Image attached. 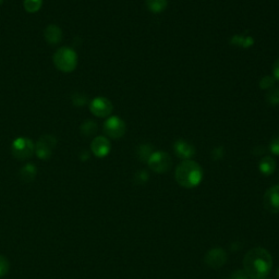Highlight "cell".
<instances>
[{"label": "cell", "instance_id": "25", "mask_svg": "<svg viewBox=\"0 0 279 279\" xmlns=\"http://www.w3.org/2000/svg\"><path fill=\"white\" fill-rule=\"evenodd\" d=\"M230 279H250V277L244 271H236L231 275Z\"/></svg>", "mask_w": 279, "mask_h": 279}, {"label": "cell", "instance_id": "2", "mask_svg": "<svg viewBox=\"0 0 279 279\" xmlns=\"http://www.w3.org/2000/svg\"><path fill=\"white\" fill-rule=\"evenodd\" d=\"M176 180L183 188L192 189L198 187L203 179V170L198 163L184 161L176 169Z\"/></svg>", "mask_w": 279, "mask_h": 279}, {"label": "cell", "instance_id": "24", "mask_svg": "<svg viewBox=\"0 0 279 279\" xmlns=\"http://www.w3.org/2000/svg\"><path fill=\"white\" fill-rule=\"evenodd\" d=\"M270 150L274 155H279V136L271 142Z\"/></svg>", "mask_w": 279, "mask_h": 279}, {"label": "cell", "instance_id": "20", "mask_svg": "<svg viewBox=\"0 0 279 279\" xmlns=\"http://www.w3.org/2000/svg\"><path fill=\"white\" fill-rule=\"evenodd\" d=\"M266 101L272 105H278L279 104V87H273L272 90L267 92Z\"/></svg>", "mask_w": 279, "mask_h": 279}, {"label": "cell", "instance_id": "15", "mask_svg": "<svg viewBox=\"0 0 279 279\" xmlns=\"http://www.w3.org/2000/svg\"><path fill=\"white\" fill-rule=\"evenodd\" d=\"M146 7L153 13H161L167 8L168 0H145Z\"/></svg>", "mask_w": 279, "mask_h": 279}, {"label": "cell", "instance_id": "13", "mask_svg": "<svg viewBox=\"0 0 279 279\" xmlns=\"http://www.w3.org/2000/svg\"><path fill=\"white\" fill-rule=\"evenodd\" d=\"M44 36H45L47 43L52 44V45H56V44H59L62 40V32L57 25L51 24L44 31Z\"/></svg>", "mask_w": 279, "mask_h": 279}, {"label": "cell", "instance_id": "21", "mask_svg": "<svg viewBox=\"0 0 279 279\" xmlns=\"http://www.w3.org/2000/svg\"><path fill=\"white\" fill-rule=\"evenodd\" d=\"M275 83V79L272 76H264L263 79L260 81V87L262 90H269L273 87Z\"/></svg>", "mask_w": 279, "mask_h": 279}, {"label": "cell", "instance_id": "7", "mask_svg": "<svg viewBox=\"0 0 279 279\" xmlns=\"http://www.w3.org/2000/svg\"><path fill=\"white\" fill-rule=\"evenodd\" d=\"M57 144V140L53 135H43L42 138L37 141L35 145V153L41 160H48L52 156L55 146Z\"/></svg>", "mask_w": 279, "mask_h": 279}, {"label": "cell", "instance_id": "17", "mask_svg": "<svg viewBox=\"0 0 279 279\" xmlns=\"http://www.w3.org/2000/svg\"><path fill=\"white\" fill-rule=\"evenodd\" d=\"M80 131L84 136L89 138V136L94 135L97 132V124L94 121H92V120H87V121L81 125Z\"/></svg>", "mask_w": 279, "mask_h": 279}, {"label": "cell", "instance_id": "11", "mask_svg": "<svg viewBox=\"0 0 279 279\" xmlns=\"http://www.w3.org/2000/svg\"><path fill=\"white\" fill-rule=\"evenodd\" d=\"M111 142L105 136H96V138L92 141L91 150L94 153V155L97 157H105L111 152Z\"/></svg>", "mask_w": 279, "mask_h": 279}, {"label": "cell", "instance_id": "27", "mask_svg": "<svg viewBox=\"0 0 279 279\" xmlns=\"http://www.w3.org/2000/svg\"><path fill=\"white\" fill-rule=\"evenodd\" d=\"M273 74H274V79L279 81V58L276 60L273 67Z\"/></svg>", "mask_w": 279, "mask_h": 279}, {"label": "cell", "instance_id": "1", "mask_svg": "<svg viewBox=\"0 0 279 279\" xmlns=\"http://www.w3.org/2000/svg\"><path fill=\"white\" fill-rule=\"evenodd\" d=\"M244 272L252 279H265L272 271L273 258L262 248L251 249L243 259Z\"/></svg>", "mask_w": 279, "mask_h": 279}, {"label": "cell", "instance_id": "28", "mask_svg": "<svg viewBox=\"0 0 279 279\" xmlns=\"http://www.w3.org/2000/svg\"><path fill=\"white\" fill-rule=\"evenodd\" d=\"M276 275H277V278L279 279V269L277 270V273H276Z\"/></svg>", "mask_w": 279, "mask_h": 279}, {"label": "cell", "instance_id": "4", "mask_svg": "<svg viewBox=\"0 0 279 279\" xmlns=\"http://www.w3.org/2000/svg\"><path fill=\"white\" fill-rule=\"evenodd\" d=\"M147 164H149L150 168L154 172L164 173L167 172L169 169H170L172 161L168 153L163 151H157L151 155Z\"/></svg>", "mask_w": 279, "mask_h": 279}, {"label": "cell", "instance_id": "22", "mask_svg": "<svg viewBox=\"0 0 279 279\" xmlns=\"http://www.w3.org/2000/svg\"><path fill=\"white\" fill-rule=\"evenodd\" d=\"M9 271V262L8 260L3 258V256H0V277L4 276L7 274Z\"/></svg>", "mask_w": 279, "mask_h": 279}, {"label": "cell", "instance_id": "23", "mask_svg": "<svg viewBox=\"0 0 279 279\" xmlns=\"http://www.w3.org/2000/svg\"><path fill=\"white\" fill-rule=\"evenodd\" d=\"M86 101H87L86 96L81 94V93H76V94L72 97V102L76 106H83L84 104H86Z\"/></svg>", "mask_w": 279, "mask_h": 279}, {"label": "cell", "instance_id": "26", "mask_svg": "<svg viewBox=\"0 0 279 279\" xmlns=\"http://www.w3.org/2000/svg\"><path fill=\"white\" fill-rule=\"evenodd\" d=\"M135 178H136V180H140V183H144L147 180V178H149V176H147V172L140 171V172L136 173Z\"/></svg>", "mask_w": 279, "mask_h": 279}, {"label": "cell", "instance_id": "18", "mask_svg": "<svg viewBox=\"0 0 279 279\" xmlns=\"http://www.w3.org/2000/svg\"><path fill=\"white\" fill-rule=\"evenodd\" d=\"M153 147L151 144L146 143V144H142L139 150H138V156L140 158V161L142 162H149L151 155L153 154Z\"/></svg>", "mask_w": 279, "mask_h": 279}, {"label": "cell", "instance_id": "19", "mask_svg": "<svg viewBox=\"0 0 279 279\" xmlns=\"http://www.w3.org/2000/svg\"><path fill=\"white\" fill-rule=\"evenodd\" d=\"M43 0H24L23 5L24 9L29 13H35L41 9Z\"/></svg>", "mask_w": 279, "mask_h": 279}, {"label": "cell", "instance_id": "5", "mask_svg": "<svg viewBox=\"0 0 279 279\" xmlns=\"http://www.w3.org/2000/svg\"><path fill=\"white\" fill-rule=\"evenodd\" d=\"M11 152H12V155L20 161L27 160L35 152V145L30 139L19 138L13 141Z\"/></svg>", "mask_w": 279, "mask_h": 279}, {"label": "cell", "instance_id": "8", "mask_svg": "<svg viewBox=\"0 0 279 279\" xmlns=\"http://www.w3.org/2000/svg\"><path fill=\"white\" fill-rule=\"evenodd\" d=\"M112 102L105 97H96L90 104V111L98 118H106L112 112Z\"/></svg>", "mask_w": 279, "mask_h": 279}, {"label": "cell", "instance_id": "6", "mask_svg": "<svg viewBox=\"0 0 279 279\" xmlns=\"http://www.w3.org/2000/svg\"><path fill=\"white\" fill-rule=\"evenodd\" d=\"M125 130H127V128H125L123 120L117 116L108 118L104 123V132L112 139L122 138L125 133Z\"/></svg>", "mask_w": 279, "mask_h": 279}, {"label": "cell", "instance_id": "9", "mask_svg": "<svg viewBox=\"0 0 279 279\" xmlns=\"http://www.w3.org/2000/svg\"><path fill=\"white\" fill-rule=\"evenodd\" d=\"M227 259H228V256H227L225 250H223L221 248H215V249L210 250L209 252L206 253L204 261H205V263L211 267V269L217 270V269H220V267H222L223 265L226 264Z\"/></svg>", "mask_w": 279, "mask_h": 279}, {"label": "cell", "instance_id": "10", "mask_svg": "<svg viewBox=\"0 0 279 279\" xmlns=\"http://www.w3.org/2000/svg\"><path fill=\"white\" fill-rule=\"evenodd\" d=\"M263 205L270 213L279 214V185H274L266 191L263 198Z\"/></svg>", "mask_w": 279, "mask_h": 279}, {"label": "cell", "instance_id": "12", "mask_svg": "<svg viewBox=\"0 0 279 279\" xmlns=\"http://www.w3.org/2000/svg\"><path fill=\"white\" fill-rule=\"evenodd\" d=\"M173 150L178 157L182 158V160H185V161H188L189 158L194 156V154H195L194 146L192 144L188 143L187 141H183V140H178L174 142Z\"/></svg>", "mask_w": 279, "mask_h": 279}, {"label": "cell", "instance_id": "16", "mask_svg": "<svg viewBox=\"0 0 279 279\" xmlns=\"http://www.w3.org/2000/svg\"><path fill=\"white\" fill-rule=\"evenodd\" d=\"M35 176H36V168L35 166L31 165V164L22 168V170L20 172V177L24 182L32 181V180L35 178Z\"/></svg>", "mask_w": 279, "mask_h": 279}, {"label": "cell", "instance_id": "3", "mask_svg": "<svg viewBox=\"0 0 279 279\" xmlns=\"http://www.w3.org/2000/svg\"><path fill=\"white\" fill-rule=\"evenodd\" d=\"M54 64L62 72H72L78 64V56L73 49L62 47L54 54Z\"/></svg>", "mask_w": 279, "mask_h": 279}, {"label": "cell", "instance_id": "14", "mask_svg": "<svg viewBox=\"0 0 279 279\" xmlns=\"http://www.w3.org/2000/svg\"><path fill=\"white\" fill-rule=\"evenodd\" d=\"M260 171L265 174V176H270L273 172L275 171L276 168V162L274 158H272L270 156H266L264 158H262L260 164H259Z\"/></svg>", "mask_w": 279, "mask_h": 279}]
</instances>
